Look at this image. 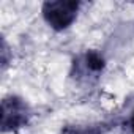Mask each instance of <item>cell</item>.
Instances as JSON below:
<instances>
[{
	"mask_svg": "<svg viewBox=\"0 0 134 134\" xmlns=\"http://www.w3.org/2000/svg\"><path fill=\"white\" fill-rule=\"evenodd\" d=\"M77 62H79V65H82L85 73H92V74H99L106 66L103 55L96 51H87L85 55Z\"/></svg>",
	"mask_w": 134,
	"mask_h": 134,
	"instance_id": "3957f363",
	"label": "cell"
},
{
	"mask_svg": "<svg viewBox=\"0 0 134 134\" xmlns=\"http://www.w3.org/2000/svg\"><path fill=\"white\" fill-rule=\"evenodd\" d=\"M129 125H131V129H132V134H134V114H132V117H131V121H129Z\"/></svg>",
	"mask_w": 134,
	"mask_h": 134,
	"instance_id": "5b68a950",
	"label": "cell"
},
{
	"mask_svg": "<svg viewBox=\"0 0 134 134\" xmlns=\"http://www.w3.org/2000/svg\"><path fill=\"white\" fill-rule=\"evenodd\" d=\"M30 107L19 96H7L2 101V131H16L24 128L30 120Z\"/></svg>",
	"mask_w": 134,
	"mask_h": 134,
	"instance_id": "7a4b0ae2",
	"label": "cell"
},
{
	"mask_svg": "<svg viewBox=\"0 0 134 134\" xmlns=\"http://www.w3.org/2000/svg\"><path fill=\"white\" fill-rule=\"evenodd\" d=\"M81 3L74 0H52V2H44L41 13L44 21L57 32H62L68 29L77 18Z\"/></svg>",
	"mask_w": 134,
	"mask_h": 134,
	"instance_id": "6da1fadb",
	"label": "cell"
},
{
	"mask_svg": "<svg viewBox=\"0 0 134 134\" xmlns=\"http://www.w3.org/2000/svg\"><path fill=\"white\" fill-rule=\"evenodd\" d=\"M62 134H103V128L98 125H66Z\"/></svg>",
	"mask_w": 134,
	"mask_h": 134,
	"instance_id": "277c9868",
	"label": "cell"
}]
</instances>
